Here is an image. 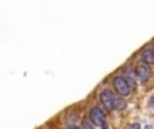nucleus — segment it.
<instances>
[{"instance_id":"9b49d317","label":"nucleus","mask_w":154,"mask_h":129,"mask_svg":"<svg viewBox=\"0 0 154 129\" xmlns=\"http://www.w3.org/2000/svg\"><path fill=\"white\" fill-rule=\"evenodd\" d=\"M146 129H152V127H150V125H147V127H146Z\"/></svg>"},{"instance_id":"f257e3e1","label":"nucleus","mask_w":154,"mask_h":129,"mask_svg":"<svg viewBox=\"0 0 154 129\" xmlns=\"http://www.w3.org/2000/svg\"><path fill=\"white\" fill-rule=\"evenodd\" d=\"M89 119H91V122L93 125H96V127L106 125V113L100 108H97V106L92 108V110L89 112Z\"/></svg>"},{"instance_id":"20e7f679","label":"nucleus","mask_w":154,"mask_h":129,"mask_svg":"<svg viewBox=\"0 0 154 129\" xmlns=\"http://www.w3.org/2000/svg\"><path fill=\"white\" fill-rule=\"evenodd\" d=\"M135 73L142 81H147V79L150 78L152 71H150V67H149L147 63H145V62H139V63H137Z\"/></svg>"},{"instance_id":"f03ea898","label":"nucleus","mask_w":154,"mask_h":129,"mask_svg":"<svg viewBox=\"0 0 154 129\" xmlns=\"http://www.w3.org/2000/svg\"><path fill=\"white\" fill-rule=\"evenodd\" d=\"M114 86H115V90H116L120 95H123V97L130 94L131 86L128 85V82L126 81L123 77H116V78H114Z\"/></svg>"},{"instance_id":"1a4fd4ad","label":"nucleus","mask_w":154,"mask_h":129,"mask_svg":"<svg viewBox=\"0 0 154 129\" xmlns=\"http://www.w3.org/2000/svg\"><path fill=\"white\" fill-rule=\"evenodd\" d=\"M149 105H150V108H154V95L152 98H150V102H149Z\"/></svg>"},{"instance_id":"39448f33","label":"nucleus","mask_w":154,"mask_h":129,"mask_svg":"<svg viewBox=\"0 0 154 129\" xmlns=\"http://www.w3.org/2000/svg\"><path fill=\"white\" fill-rule=\"evenodd\" d=\"M142 59L145 61V63H154V51L152 48H147V50L143 51V54H142Z\"/></svg>"},{"instance_id":"9d476101","label":"nucleus","mask_w":154,"mask_h":129,"mask_svg":"<svg viewBox=\"0 0 154 129\" xmlns=\"http://www.w3.org/2000/svg\"><path fill=\"white\" fill-rule=\"evenodd\" d=\"M68 129H80V128H77V127H69Z\"/></svg>"},{"instance_id":"423d86ee","label":"nucleus","mask_w":154,"mask_h":129,"mask_svg":"<svg viewBox=\"0 0 154 129\" xmlns=\"http://www.w3.org/2000/svg\"><path fill=\"white\" fill-rule=\"evenodd\" d=\"M126 108V101L123 100V98H116L114 102V109H116V110H122V109Z\"/></svg>"},{"instance_id":"7ed1b4c3","label":"nucleus","mask_w":154,"mask_h":129,"mask_svg":"<svg viewBox=\"0 0 154 129\" xmlns=\"http://www.w3.org/2000/svg\"><path fill=\"white\" fill-rule=\"evenodd\" d=\"M100 100H101V104L104 105V108L111 110V109H114V102H115V100H116V97H115V94L111 92V90L106 89L101 92Z\"/></svg>"},{"instance_id":"6e6552de","label":"nucleus","mask_w":154,"mask_h":129,"mask_svg":"<svg viewBox=\"0 0 154 129\" xmlns=\"http://www.w3.org/2000/svg\"><path fill=\"white\" fill-rule=\"evenodd\" d=\"M126 129H141V127H139V124H130V125H127L126 127Z\"/></svg>"},{"instance_id":"f8f14e48","label":"nucleus","mask_w":154,"mask_h":129,"mask_svg":"<svg viewBox=\"0 0 154 129\" xmlns=\"http://www.w3.org/2000/svg\"><path fill=\"white\" fill-rule=\"evenodd\" d=\"M103 129H107V127H106V125H103Z\"/></svg>"},{"instance_id":"0eeeda50","label":"nucleus","mask_w":154,"mask_h":129,"mask_svg":"<svg viewBox=\"0 0 154 129\" xmlns=\"http://www.w3.org/2000/svg\"><path fill=\"white\" fill-rule=\"evenodd\" d=\"M81 129H95V125L91 121H84L81 125Z\"/></svg>"}]
</instances>
